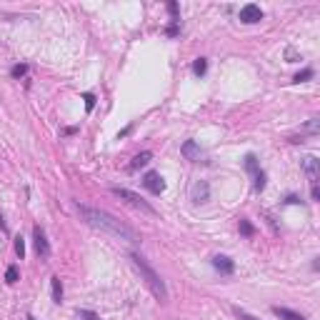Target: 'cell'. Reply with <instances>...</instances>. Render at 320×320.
<instances>
[{"label":"cell","instance_id":"cell-28","mask_svg":"<svg viewBox=\"0 0 320 320\" xmlns=\"http://www.w3.org/2000/svg\"><path fill=\"white\" fill-rule=\"evenodd\" d=\"M0 230H3V233H8V223L3 220V213H0Z\"/></svg>","mask_w":320,"mask_h":320},{"label":"cell","instance_id":"cell-25","mask_svg":"<svg viewBox=\"0 0 320 320\" xmlns=\"http://www.w3.org/2000/svg\"><path fill=\"white\" fill-rule=\"evenodd\" d=\"M83 100H85V110L93 113V108H95V95H93V93H83Z\"/></svg>","mask_w":320,"mask_h":320},{"label":"cell","instance_id":"cell-19","mask_svg":"<svg viewBox=\"0 0 320 320\" xmlns=\"http://www.w3.org/2000/svg\"><path fill=\"white\" fill-rule=\"evenodd\" d=\"M168 13H170V23H180V18H178L180 8H178V3H175V0H170V3H168Z\"/></svg>","mask_w":320,"mask_h":320},{"label":"cell","instance_id":"cell-7","mask_svg":"<svg viewBox=\"0 0 320 320\" xmlns=\"http://www.w3.org/2000/svg\"><path fill=\"white\" fill-rule=\"evenodd\" d=\"M143 185H146L153 195H160V193L165 190V180L160 178V173H155V170L146 173V178H143Z\"/></svg>","mask_w":320,"mask_h":320},{"label":"cell","instance_id":"cell-17","mask_svg":"<svg viewBox=\"0 0 320 320\" xmlns=\"http://www.w3.org/2000/svg\"><path fill=\"white\" fill-rule=\"evenodd\" d=\"M313 75H315V70H313V68H305V70H300V73L293 78V83H305V80H310Z\"/></svg>","mask_w":320,"mask_h":320},{"label":"cell","instance_id":"cell-11","mask_svg":"<svg viewBox=\"0 0 320 320\" xmlns=\"http://www.w3.org/2000/svg\"><path fill=\"white\" fill-rule=\"evenodd\" d=\"M208 195H210V185H208L205 180L195 183V188H193V200H195V203H205Z\"/></svg>","mask_w":320,"mask_h":320},{"label":"cell","instance_id":"cell-9","mask_svg":"<svg viewBox=\"0 0 320 320\" xmlns=\"http://www.w3.org/2000/svg\"><path fill=\"white\" fill-rule=\"evenodd\" d=\"M180 153H183V158L185 160H200V155H203V150H200V146L195 143V140H185L183 146H180Z\"/></svg>","mask_w":320,"mask_h":320},{"label":"cell","instance_id":"cell-18","mask_svg":"<svg viewBox=\"0 0 320 320\" xmlns=\"http://www.w3.org/2000/svg\"><path fill=\"white\" fill-rule=\"evenodd\" d=\"M205 70H208V60H205V58H198L195 63H193V73H195V75H200V78H203Z\"/></svg>","mask_w":320,"mask_h":320},{"label":"cell","instance_id":"cell-6","mask_svg":"<svg viewBox=\"0 0 320 320\" xmlns=\"http://www.w3.org/2000/svg\"><path fill=\"white\" fill-rule=\"evenodd\" d=\"M240 20H243V23H248V25L260 23V20H263V10L255 5V3H248V5H243V8H240Z\"/></svg>","mask_w":320,"mask_h":320},{"label":"cell","instance_id":"cell-22","mask_svg":"<svg viewBox=\"0 0 320 320\" xmlns=\"http://www.w3.org/2000/svg\"><path fill=\"white\" fill-rule=\"evenodd\" d=\"M5 280H8L10 285H13V283H18V268H15V265H10V268L5 270Z\"/></svg>","mask_w":320,"mask_h":320},{"label":"cell","instance_id":"cell-23","mask_svg":"<svg viewBox=\"0 0 320 320\" xmlns=\"http://www.w3.org/2000/svg\"><path fill=\"white\" fill-rule=\"evenodd\" d=\"M233 313L238 320H260V318H255V315H250L248 310H243V308H233Z\"/></svg>","mask_w":320,"mask_h":320},{"label":"cell","instance_id":"cell-29","mask_svg":"<svg viewBox=\"0 0 320 320\" xmlns=\"http://www.w3.org/2000/svg\"><path fill=\"white\" fill-rule=\"evenodd\" d=\"M25 320H38V318H35V315H28V318H25Z\"/></svg>","mask_w":320,"mask_h":320},{"label":"cell","instance_id":"cell-5","mask_svg":"<svg viewBox=\"0 0 320 320\" xmlns=\"http://www.w3.org/2000/svg\"><path fill=\"white\" fill-rule=\"evenodd\" d=\"M303 170H305L308 180H310V188H313V185H318V180H320V160L315 158V155H305V158H303Z\"/></svg>","mask_w":320,"mask_h":320},{"label":"cell","instance_id":"cell-20","mask_svg":"<svg viewBox=\"0 0 320 320\" xmlns=\"http://www.w3.org/2000/svg\"><path fill=\"white\" fill-rule=\"evenodd\" d=\"M303 133H308V135H318V118H310L308 125L303 128Z\"/></svg>","mask_w":320,"mask_h":320},{"label":"cell","instance_id":"cell-3","mask_svg":"<svg viewBox=\"0 0 320 320\" xmlns=\"http://www.w3.org/2000/svg\"><path fill=\"white\" fill-rule=\"evenodd\" d=\"M113 195H118L120 200H125L128 205H133V208H138V210H143L148 215H158V210L153 208V205L143 200L138 193H133V190H128V188H113Z\"/></svg>","mask_w":320,"mask_h":320},{"label":"cell","instance_id":"cell-8","mask_svg":"<svg viewBox=\"0 0 320 320\" xmlns=\"http://www.w3.org/2000/svg\"><path fill=\"white\" fill-rule=\"evenodd\" d=\"M213 268L220 273V275H233L235 273V263L228 255H215L213 258Z\"/></svg>","mask_w":320,"mask_h":320},{"label":"cell","instance_id":"cell-15","mask_svg":"<svg viewBox=\"0 0 320 320\" xmlns=\"http://www.w3.org/2000/svg\"><path fill=\"white\" fill-rule=\"evenodd\" d=\"M240 233L245 235V238H253V235H255V228H253V223H250L248 218H240Z\"/></svg>","mask_w":320,"mask_h":320},{"label":"cell","instance_id":"cell-26","mask_svg":"<svg viewBox=\"0 0 320 320\" xmlns=\"http://www.w3.org/2000/svg\"><path fill=\"white\" fill-rule=\"evenodd\" d=\"M285 55H288V63H295V60H300V55H298V53H295L293 48H288V50H285Z\"/></svg>","mask_w":320,"mask_h":320},{"label":"cell","instance_id":"cell-16","mask_svg":"<svg viewBox=\"0 0 320 320\" xmlns=\"http://www.w3.org/2000/svg\"><path fill=\"white\" fill-rule=\"evenodd\" d=\"M25 73H28V65H25V63H18V65H13V70H10V75H13L15 80L25 78Z\"/></svg>","mask_w":320,"mask_h":320},{"label":"cell","instance_id":"cell-27","mask_svg":"<svg viewBox=\"0 0 320 320\" xmlns=\"http://www.w3.org/2000/svg\"><path fill=\"white\" fill-rule=\"evenodd\" d=\"M288 205H295V203H300V198L298 195H288V200H285Z\"/></svg>","mask_w":320,"mask_h":320},{"label":"cell","instance_id":"cell-2","mask_svg":"<svg viewBox=\"0 0 320 320\" xmlns=\"http://www.w3.org/2000/svg\"><path fill=\"white\" fill-rule=\"evenodd\" d=\"M130 263H133V268L140 273V278L146 280V285L150 288V293H153L160 303H165V300H168V288H165L163 278L155 273V268H153L146 258H140L138 253H130Z\"/></svg>","mask_w":320,"mask_h":320},{"label":"cell","instance_id":"cell-4","mask_svg":"<svg viewBox=\"0 0 320 320\" xmlns=\"http://www.w3.org/2000/svg\"><path fill=\"white\" fill-rule=\"evenodd\" d=\"M33 243H35V253H38L43 260H48V258H50V243H48L45 230H43L40 225L33 228Z\"/></svg>","mask_w":320,"mask_h":320},{"label":"cell","instance_id":"cell-24","mask_svg":"<svg viewBox=\"0 0 320 320\" xmlns=\"http://www.w3.org/2000/svg\"><path fill=\"white\" fill-rule=\"evenodd\" d=\"M78 318H80V320H100V315H98V313H93V310H85V308H83V310H78Z\"/></svg>","mask_w":320,"mask_h":320},{"label":"cell","instance_id":"cell-21","mask_svg":"<svg viewBox=\"0 0 320 320\" xmlns=\"http://www.w3.org/2000/svg\"><path fill=\"white\" fill-rule=\"evenodd\" d=\"M15 255H18L20 260H23V255H25V240H23L20 235L15 238Z\"/></svg>","mask_w":320,"mask_h":320},{"label":"cell","instance_id":"cell-1","mask_svg":"<svg viewBox=\"0 0 320 320\" xmlns=\"http://www.w3.org/2000/svg\"><path fill=\"white\" fill-rule=\"evenodd\" d=\"M75 208H78L80 218L85 220L90 228L113 235V238H120V240H128V243H140V235L135 233L130 225H125L123 220H118L113 213L100 210V208H90V205H80V203H75Z\"/></svg>","mask_w":320,"mask_h":320},{"label":"cell","instance_id":"cell-12","mask_svg":"<svg viewBox=\"0 0 320 320\" xmlns=\"http://www.w3.org/2000/svg\"><path fill=\"white\" fill-rule=\"evenodd\" d=\"M153 160V153L150 150H143V153H138L135 158H133V163H130V170H138V168H143Z\"/></svg>","mask_w":320,"mask_h":320},{"label":"cell","instance_id":"cell-10","mask_svg":"<svg viewBox=\"0 0 320 320\" xmlns=\"http://www.w3.org/2000/svg\"><path fill=\"white\" fill-rule=\"evenodd\" d=\"M273 310V315H278L280 320H308L303 313H295V310H290V308H280V305H273L270 308Z\"/></svg>","mask_w":320,"mask_h":320},{"label":"cell","instance_id":"cell-14","mask_svg":"<svg viewBox=\"0 0 320 320\" xmlns=\"http://www.w3.org/2000/svg\"><path fill=\"white\" fill-rule=\"evenodd\" d=\"M50 293H53V303H63V283H60L58 275H53L50 278Z\"/></svg>","mask_w":320,"mask_h":320},{"label":"cell","instance_id":"cell-13","mask_svg":"<svg viewBox=\"0 0 320 320\" xmlns=\"http://www.w3.org/2000/svg\"><path fill=\"white\" fill-rule=\"evenodd\" d=\"M245 170H248V173L253 175V178H258V175L263 173V170H260V165H258V158H255L253 153H248V155H245Z\"/></svg>","mask_w":320,"mask_h":320}]
</instances>
